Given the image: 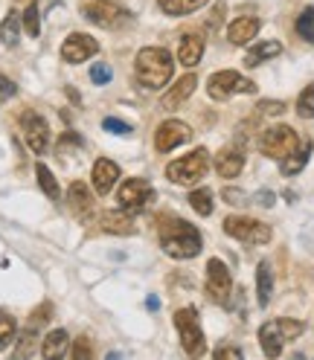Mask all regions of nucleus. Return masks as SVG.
I'll list each match as a JSON object with an SVG mask.
<instances>
[{"mask_svg": "<svg viewBox=\"0 0 314 360\" xmlns=\"http://www.w3.org/2000/svg\"><path fill=\"white\" fill-rule=\"evenodd\" d=\"M41 354L47 357V360H56V357L70 354V334H67L64 328L50 331V334L41 340Z\"/></svg>", "mask_w": 314, "mask_h": 360, "instance_id": "nucleus-20", "label": "nucleus"}, {"mask_svg": "<svg viewBox=\"0 0 314 360\" xmlns=\"http://www.w3.org/2000/svg\"><path fill=\"white\" fill-rule=\"evenodd\" d=\"M189 207L198 212V215H213V192L210 189H195L189 195Z\"/></svg>", "mask_w": 314, "mask_h": 360, "instance_id": "nucleus-30", "label": "nucleus"}, {"mask_svg": "<svg viewBox=\"0 0 314 360\" xmlns=\"http://www.w3.org/2000/svg\"><path fill=\"white\" fill-rule=\"evenodd\" d=\"M256 294H259V305L265 308L271 302V294H274V274H271V264L262 262L259 270H256Z\"/></svg>", "mask_w": 314, "mask_h": 360, "instance_id": "nucleus-26", "label": "nucleus"}, {"mask_svg": "<svg viewBox=\"0 0 314 360\" xmlns=\"http://www.w3.org/2000/svg\"><path fill=\"white\" fill-rule=\"evenodd\" d=\"M241 169H244V154H241V148L227 146V148H221V151L215 154V172H218L221 177H239Z\"/></svg>", "mask_w": 314, "mask_h": 360, "instance_id": "nucleus-18", "label": "nucleus"}, {"mask_svg": "<svg viewBox=\"0 0 314 360\" xmlns=\"http://www.w3.org/2000/svg\"><path fill=\"white\" fill-rule=\"evenodd\" d=\"M230 290H233V279H230L227 264L221 259H210L207 262V294H210V300L218 305H227Z\"/></svg>", "mask_w": 314, "mask_h": 360, "instance_id": "nucleus-10", "label": "nucleus"}, {"mask_svg": "<svg viewBox=\"0 0 314 360\" xmlns=\"http://www.w3.org/2000/svg\"><path fill=\"white\" fill-rule=\"evenodd\" d=\"M20 24H24V20H20V12H18V9H12L4 20H0V41H4L6 47H15V44H18V38H20Z\"/></svg>", "mask_w": 314, "mask_h": 360, "instance_id": "nucleus-27", "label": "nucleus"}, {"mask_svg": "<svg viewBox=\"0 0 314 360\" xmlns=\"http://www.w3.org/2000/svg\"><path fill=\"white\" fill-rule=\"evenodd\" d=\"M32 349H35V328L30 326L24 334H20V346L15 349V354H18V357H30Z\"/></svg>", "mask_w": 314, "mask_h": 360, "instance_id": "nucleus-34", "label": "nucleus"}, {"mask_svg": "<svg viewBox=\"0 0 314 360\" xmlns=\"http://www.w3.org/2000/svg\"><path fill=\"white\" fill-rule=\"evenodd\" d=\"M224 233L236 241H244V244H268L271 241V227L256 218H241V215H233L224 221Z\"/></svg>", "mask_w": 314, "mask_h": 360, "instance_id": "nucleus-9", "label": "nucleus"}, {"mask_svg": "<svg viewBox=\"0 0 314 360\" xmlns=\"http://www.w3.org/2000/svg\"><path fill=\"white\" fill-rule=\"evenodd\" d=\"M102 128L111 131V134H117V137H128V134H131V125L123 122V120H114V117H108V120L102 122Z\"/></svg>", "mask_w": 314, "mask_h": 360, "instance_id": "nucleus-35", "label": "nucleus"}, {"mask_svg": "<svg viewBox=\"0 0 314 360\" xmlns=\"http://www.w3.org/2000/svg\"><path fill=\"white\" fill-rule=\"evenodd\" d=\"M15 331H18L15 320L9 317V314H6V311H0V349H6V346L12 343V337H15Z\"/></svg>", "mask_w": 314, "mask_h": 360, "instance_id": "nucleus-33", "label": "nucleus"}, {"mask_svg": "<svg viewBox=\"0 0 314 360\" xmlns=\"http://www.w3.org/2000/svg\"><path fill=\"white\" fill-rule=\"evenodd\" d=\"M308 157H311V146H308V143H300V146L282 160V174H285V177H294L297 172H303L306 163H308Z\"/></svg>", "mask_w": 314, "mask_h": 360, "instance_id": "nucleus-23", "label": "nucleus"}, {"mask_svg": "<svg viewBox=\"0 0 314 360\" xmlns=\"http://www.w3.org/2000/svg\"><path fill=\"white\" fill-rule=\"evenodd\" d=\"M20 128H24V140L32 148V154H44L50 146V125L35 110H24L20 114Z\"/></svg>", "mask_w": 314, "mask_h": 360, "instance_id": "nucleus-11", "label": "nucleus"}, {"mask_svg": "<svg viewBox=\"0 0 314 360\" xmlns=\"http://www.w3.org/2000/svg\"><path fill=\"white\" fill-rule=\"evenodd\" d=\"M201 56H204V38L195 32H187L181 38V44H177V61L184 67H195L201 61Z\"/></svg>", "mask_w": 314, "mask_h": 360, "instance_id": "nucleus-19", "label": "nucleus"}, {"mask_svg": "<svg viewBox=\"0 0 314 360\" xmlns=\"http://www.w3.org/2000/svg\"><path fill=\"white\" fill-rule=\"evenodd\" d=\"M210 0H157V6H161L163 15H172V18H181V15H189L195 9H201Z\"/></svg>", "mask_w": 314, "mask_h": 360, "instance_id": "nucleus-25", "label": "nucleus"}, {"mask_svg": "<svg viewBox=\"0 0 314 360\" xmlns=\"http://www.w3.org/2000/svg\"><path fill=\"white\" fill-rule=\"evenodd\" d=\"M91 177H94V189H96V195H111V189H114V186H117V180H120V166H117V163H111V160H105V157H99V160L94 163Z\"/></svg>", "mask_w": 314, "mask_h": 360, "instance_id": "nucleus-15", "label": "nucleus"}, {"mask_svg": "<svg viewBox=\"0 0 314 360\" xmlns=\"http://www.w3.org/2000/svg\"><path fill=\"white\" fill-rule=\"evenodd\" d=\"M151 184L149 180H143V177H128L125 184L120 186V192H117V200H120V207L125 210V212H131V210H143L149 200H151Z\"/></svg>", "mask_w": 314, "mask_h": 360, "instance_id": "nucleus-14", "label": "nucleus"}, {"mask_svg": "<svg viewBox=\"0 0 314 360\" xmlns=\"http://www.w3.org/2000/svg\"><path fill=\"white\" fill-rule=\"evenodd\" d=\"M297 114H300L303 120H314V84H308L303 94H300V99H297Z\"/></svg>", "mask_w": 314, "mask_h": 360, "instance_id": "nucleus-32", "label": "nucleus"}, {"mask_svg": "<svg viewBox=\"0 0 314 360\" xmlns=\"http://www.w3.org/2000/svg\"><path fill=\"white\" fill-rule=\"evenodd\" d=\"M195 84H198V79L189 73V76H184L181 82H175L166 94H163V99H161V108L163 110H175V108H181V102H187L192 94H195Z\"/></svg>", "mask_w": 314, "mask_h": 360, "instance_id": "nucleus-16", "label": "nucleus"}, {"mask_svg": "<svg viewBox=\"0 0 314 360\" xmlns=\"http://www.w3.org/2000/svg\"><path fill=\"white\" fill-rule=\"evenodd\" d=\"M175 73V61L169 56V50L163 47H143L134 61V76L146 90H161L172 82Z\"/></svg>", "mask_w": 314, "mask_h": 360, "instance_id": "nucleus-1", "label": "nucleus"}, {"mask_svg": "<svg viewBox=\"0 0 314 360\" xmlns=\"http://www.w3.org/2000/svg\"><path fill=\"white\" fill-rule=\"evenodd\" d=\"M102 233H111V236H134L137 233V227H134V218L123 212H108L102 215Z\"/></svg>", "mask_w": 314, "mask_h": 360, "instance_id": "nucleus-22", "label": "nucleus"}, {"mask_svg": "<svg viewBox=\"0 0 314 360\" xmlns=\"http://www.w3.org/2000/svg\"><path fill=\"white\" fill-rule=\"evenodd\" d=\"M221 195H224V200H227V204H233V207L248 204V195H244L241 189H233V186H227V189H224Z\"/></svg>", "mask_w": 314, "mask_h": 360, "instance_id": "nucleus-39", "label": "nucleus"}, {"mask_svg": "<svg viewBox=\"0 0 314 360\" xmlns=\"http://www.w3.org/2000/svg\"><path fill=\"white\" fill-rule=\"evenodd\" d=\"M99 53V44L96 38H91L87 32H70L67 35V41L61 44V58L67 64H82L87 58H94Z\"/></svg>", "mask_w": 314, "mask_h": 360, "instance_id": "nucleus-12", "label": "nucleus"}, {"mask_svg": "<svg viewBox=\"0 0 314 360\" xmlns=\"http://www.w3.org/2000/svg\"><path fill=\"white\" fill-rule=\"evenodd\" d=\"M256 204H262V207H274V192H259V195H256Z\"/></svg>", "mask_w": 314, "mask_h": 360, "instance_id": "nucleus-43", "label": "nucleus"}, {"mask_svg": "<svg viewBox=\"0 0 314 360\" xmlns=\"http://www.w3.org/2000/svg\"><path fill=\"white\" fill-rule=\"evenodd\" d=\"M175 328H177V334H181V346H184L187 354H192V357L204 354L207 340H204V331H201L195 308H177L175 311Z\"/></svg>", "mask_w": 314, "mask_h": 360, "instance_id": "nucleus-6", "label": "nucleus"}, {"mask_svg": "<svg viewBox=\"0 0 314 360\" xmlns=\"http://www.w3.org/2000/svg\"><path fill=\"white\" fill-rule=\"evenodd\" d=\"M18 94V87L6 79V76H0V96H4V99H9V96H15Z\"/></svg>", "mask_w": 314, "mask_h": 360, "instance_id": "nucleus-41", "label": "nucleus"}, {"mask_svg": "<svg viewBox=\"0 0 314 360\" xmlns=\"http://www.w3.org/2000/svg\"><path fill=\"white\" fill-rule=\"evenodd\" d=\"M207 94H210V99L224 102V99H230L236 94H256V84L251 79H244L241 73H236V70H218L207 82Z\"/></svg>", "mask_w": 314, "mask_h": 360, "instance_id": "nucleus-7", "label": "nucleus"}, {"mask_svg": "<svg viewBox=\"0 0 314 360\" xmlns=\"http://www.w3.org/2000/svg\"><path fill=\"white\" fill-rule=\"evenodd\" d=\"M161 247L172 259H195L201 253V233L181 218H169L161 224Z\"/></svg>", "mask_w": 314, "mask_h": 360, "instance_id": "nucleus-2", "label": "nucleus"}, {"mask_svg": "<svg viewBox=\"0 0 314 360\" xmlns=\"http://www.w3.org/2000/svg\"><path fill=\"white\" fill-rule=\"evenodd\" d=\"M67 204H70V210L79 218H87L94 212V192L87 189V184H82V180H73L70 189H67Z\"/></svg>", "mask_w": 314, "mask_h": 360, "instance_id": "nucleus-17", "label": "nucleus"}, {"mask_svg": "<svg viewBox=\"0 0 314 360\" xmlns=\"http://www.w3.org/2000/svg\"><path fill=\"white\" fill-rule=\"evenodd\" d=\"M35 177H38V186L44 189V195H47L50 200H58V198H61V189H58L56 174H53L47 166H44V163L35 166Z\"/></svg>", "mask_w": 314, "mask_h": 360, "instance_id": "nucleus-28", "label": "nucleus"}, {"mask_svg": "<svg viewBox=\"0 0 314 360\" xmlns=\"http://www.w3.org/2000/svg\"><path fill=\"white\" fill-rule=\"evenodd\" d=\"M79 9H82V18H87L91 24L102 30H120L131 24V12L120 0H82Z\"/></svg>", "mask_w": 314, "mask_h": 360, "instance_id": "nucleus-3", "label": "nucleus"}, {"mask_svg": "<svg viewBox=\"0 0 314 360\" xmlns=\"http://www.w3.org/2000/svg\"><path fill=\"white\" fill-rule=\"evenodd\" d=\"M297 32H300V38H306L308 44H314V6H308V9L300 12V18H297Z\"/></svg>", "mask_w": 314, "mask_h": 360, "instance_id": "nucleus-31", "label": "nucleus"}, {"mask_svg": "<svg viewBox=\"0 0 314 360\" xmlns=\"http://www.w3.org/2000/svg\"><path fill=\"white\" fill-rule=\"evenodd\" d=\"M215 357H218V360H224V357L239 360V357H241V349H236V346H221V349H215Z\"/></svg>", "mask_w": 314, "mask_h": 360, "instance_id": "nucleus-40", "label": "nucleus"}, {"mask_svg": "<svg viewBox=\"0 0 314 360\" xmlns=\"http://www.w3.org/2000/svg\"><path fill=\"white\" fill-rule=\"evenodd\" d=\"M259 146H262V154H265V157H271V160H285V157L300 146V137H297L294 128L274 125V128H268V131L262 134Z\"/></svg>", "mask_w": 314, "mask_h": 360, "instance_id": "nucleus-8", "label": "nucleus"}, {"mask_svg": "<svg viewBox=\"0 0 314 360\" xmlns=\"http://www.w3.org/2000/svg\"><path fill=\"white\" fill-rule=\"evenodd\" d=\"M280 53H282V44H280V41H262V44H256V47L248 50V56H244V64L256 67V64L274 58V56H280Z\"/></svg>", "mask_w": 314, "mask_h": 360, "instance_id": "nucleus-24", "label": "nucleus"}, {"mask_svg": "<svg viewBox=\"0 0 314 360\" xmlns=\"http://www.w3.org/2000/svg\"><path fill=\"white\" fill-rule=\"evenodd\" d=\"M303 323L300 320H271V323H265L262 328H259V343H262V349H265V354L268 357H280L282 354V346L288 343V340H297V337L303 334Z\"/></svg>", "mask_w": 314, "mask_h": 360, "instance_id": "nucleus-5", "label": "nucleus"}, {"mask_svg": "<svg viewBox=\"0 0 314 360\" xmlns=\"http://www.w3.org/2000/svg\"><path fill=\"white\" fill-rule=\"evenodd\" d=\"M50 314H53V305H50V302H44L41 308H35V311H32V317H30V326L35 328V326H44V323H50Z\"/></svg>", "mask_w": 314, "mask_h": 360, "instance_id": "nucleus-36", "label": "nucleus"}, {"mask_svg": "<svg viewBox=\"0 0 314 360\" xmlns=\"http://www.w3.org/2000/svg\"><path fill=\"white\" fill-rule=\"evenodd\" d=\"M259 108H262V114H274V117L285 110V105H282V102H262Z\"/></svg>", "mask_w": 314, "mask_h": 360, "instance_id": "nucleus-42", "label": "nucleus"}, {"mask_svg": "<svg viewBox=\"0 0 314 360\" xmlns=\"http://www.w3.org/2000/svg\"><path fill=\"white\" fill-rule=\"evenodd\" d=\"M73 343H76V346H73L70 357L84 360V357H91V354H94V346H91V340H87V337H79V340H73Z\"/></svg>", "mask_w": 314, "mask_h": 360, "instance_id": "nucleus-37", "label": "nucleus"}, {"mask_svg": "<svg viewBox=\"0 0 314 360\" xmlns=\"http://www.w3.org/2000/svg\"><path fill=\"white\" fill-rule=\"evenodd\" d=\"M259 27H262L259 18H236L233 24L227 27V38H230V44L241 47V44H248L251 38H256Z\"/></svg>", "mask_w": 314, "mask_h": 360, "instance_id": "nucleus-21", "label": "nucleus"}, {"mask_svg": "<svg viewBox=\"0 0 314 360\" xmlns=\"http://www.w3.org/2000/svg\"><path fill=\"white\" fill-rule=\"evenodd\" d=\"M189 140H192V131L181 120H166L163 125H157V131H154V148L163 151V154L177 148V146H184V143H189Z\"/></svg>", "mask_w": 314, "mask_h": 360, "instance_id": "nucleus-13", "label": "nucleus"}, {"mask_svg": "<svg viewBox=\"0 0 314 360\" xmlns=\"http://www.w3.org/2000/svg\"><path fill=\"white\" fill-rule=\"evenodd\" d=\"M210 169V151L207 148H195L189 154H184L181 160H172L166 166V177L177 186H195L201 177Z\"/></svg>", "mask_w": 314, "mask_h": 360, "instance_id": "nucleus-4", "label": "nucleus"}, {"mask_svg": "<svg viewBox=\"0 0 314 360\" xmlns=\"http://www.w3.org/2000/svg\"><path fill=\"white\" fill-rule=\"evenodd\" d=\"M91 82L94 84H108L111 82V67L108 64H94L91 67Z\"/></svg>", "mask_w": 314, "mask_h": 360, "instance_id": "nucleus-38", "label": "nucleus"}, {"mask_svg": "<svg viewBox=\"0 0 314 360\" xmlns=\"http://www.w3.org/2000/svg\"><path fill=\"white\" fill-rule=\"evenodd\" d=\"M20 4H24V12H20L24 30H27L32 38H38V32H41V20H38V6H35V0H20Z\"/></svg>", "mask_w": 314, "mask_h": 360, "instance_id": "nucleus-29", "label": "nucleus"}]
</instances>
